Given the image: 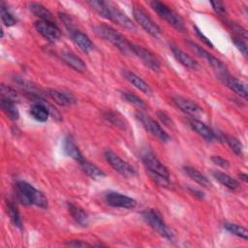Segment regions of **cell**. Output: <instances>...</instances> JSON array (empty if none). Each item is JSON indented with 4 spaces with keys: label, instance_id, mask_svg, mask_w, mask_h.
I'll list each match as a JSON object with an SVG mask.
<instances>
[{
    "label": "cell",
    "instance_id": "cell-17",
    "mask_svg": "<svg viewBox=\"0 0 248 248\" xmlns=\"http://www.w3.org/2000/svg\"><path fill=\"white\" fill-rule=\"evenodd\" d=\"M188 122H189L190 127L197 134H199L201 137H202L205 140L213 141V140H216L217 137H216L215 133L207 125H205L203 122H202L201 120L192 117V118L188 119Z\"/></svg>",
    "mask_w": 248,
    "mask_h": 248
},
{
    "label": "cell",
    "instance_id": "cell-2",
    "mask_svg": "<svg viewBox=\"0 0 248 248\" xmlns=\"http://www.w3.org/2000/svg\"><path fill=\"white\" fill-rule=\"evenodd\" d=\"M95 33L113 45L123 54H132V43H130L122 34L117 32L111 26L105 23H98L94 27Z\"/></svg>",
    "mask_w": 248,
    "mask_h": 248
},
{
    "label": "cell",
    "instance_id": "cell-3",
    "mask_svg": "<svg viewBox=\"0 0 248 248\" xmlns=\"http://www.w3.org/2000/svg\"><path fill=\"white\" fill-rule=\"evenodd\" d=\"M141 160L146 169L151 172L153 177H158L161 183L164 185L168 183L170 173L166 166L150 151H145L141 155Z\"/></svg>",
    "mask_w": 248,
    "mask_h": 248
},
{
    "label": "cell",
    "instance_id": "cell-1",
    "mask_svg": "<svg viewBox=\"0 0 248 248\" xmlns=\"http://www.w3.org/2000/svg\"><path fill=\"white\" fill-rule=\"evenodd\" d=\"M16 195L19 202L24 205H36L44 209L47 207V199L44 193L26 181L16 182Z\"/></svg>",
    "mask_w": 248,
    "mask_h": 248
},
{
    "label": "cell",
    "instance_id": "cell-20",
    "mask_svg": "<svg viewBox=\"0 0 248 248\" xmlns=\"http://www.w3.org/2000/svg\"><path fill=\"white\" fill-rule=\"evenodd\" d=\"M60 57L68 66L73 68L75 71L84 72L86 70V65L82 61V59L71 51H62L60 53Z\"/></svg>",
    "mask_w": 248,
    "mask_h": 248
},
{
    "label": "cell",
    "instance_id": "cell-16",
    "mask_svg": "<svg viewBox=\"0 0 248 248\" xmlns=\"http://www.w3.org/2000/svg\"><path fill=\"white\" fill-rule=\"evenodd\" d=\"M68 32H69L73 42L78 46V48L81 51H83L85 53H88L89 51H91L93 49V43H92V41L83 32L78 30L76 27L71 29V30H69Z\"/></svg>",
    "mask_w": 248,
    "mask_h": 248
},
{
    "label": "cell",
    "instance_id": "cell-37",
    "mask_svg": "<svg viewBox=\"0 0 248 248\" xmlns=\"http://www.w3.org/2000/svg\"><path fill=\"white\" fill-rule=\"evenodd\" d=\"M232 41L234 44V46L240 50V52L246 56L247 55V44H246V40L242 39L238 36H232Z\"/></svg>",
    "mask_w": 248,
    "mask_h": 248
},
{
    "label": "cell",
    "instance_id": "cell-27",
    "mask_svg": "<svg viewBox=\"0 0 248 248\" xmlns=\"http://www.w3.org/2000/svg\"><path fill=\"white\" fill-rule=\"evenodd\" d=\"M212 174L216 180H218L222 185L226 186L227 188H229L231 190H234V189L238 188V186H239V183L237 180H235L234 178H232V176H230L229 174H227L225 172L215 170L212 172Z\"/></svg>",
    "mask_w": 248,
    "mask_h": 248
},
{
    "label": "cell",
    "instance_id": "cell-7",
    "mask_svg": "<svg viewBox=\"0 0 248 248\" xmlns=\"http://www.w3.org/2000/svg\"><path fill=\"white\" fill-rule=\"evenodd\" d=\"M133 16L136 21L146 31L149 35L154 38H158L162 34L161 28L151 19V17L139 6L133 8Z\"/></svg>",
    "mask_w": 248,
    "mask_h": 248
},
{
    "label": "cell",
    "instance_id": "cell-35",
    "mask_svg": "<svg viewBox=\"0 0 248 248\" xmlns=\"http://www.w3.org/2000/svg\"><path fill=\"white\" fill-rule=\"evenodd\" d=\"M104 117L108 121L110 122L111 124H113L114 126H117L121 129H125L126 125H125V122L124 120L119 116L117 115L116 113L112 112V111H107L104 113Z\"/></svg>",
    "mask_w": 248,
    "mask_h": 248
},
{
    "label": "cell",
    "instance_id": "cell-9",
    "mask_svg": "<svg viewBox=\"0 0 248 248\" xmlns=\"http://www.w3.org/2000/svg\"><path fill=\"white\" fill-rule=\"evenodd\" d=\"M108 19L115 22L116 24H118L119 26H121L122 28H124L128 31H136L137 27H136L135 23L117 6L113 5L110 2H108Z\"/></svg>",
    "mask_w": 248,
    "mask_h": 248
},
{
    "label": "cell",
    "instance_id": "cell-29",
    "mask_svg": "<svg viewBox=\"0 0 248 248\" xmlns=\"http://www.w3.org/2000/svg\"><path fill=\"white\" fill-rule=\"evenodd\" d=\"M7 213L11 219V221L13 222V224L21 229L22 227V221H21V218H20V214H19V211L17 209V207L11 202H7Z\"/></svg>",
    "mask_w": 248,
    "mask_h": 248
},
{
    "label": "cell",
    "instance_id": "cell-33",
    "mask_svg": "<svg viewBox=\"0 0 248 248\" xmlns=\"http://www.w3.org/2000/svg\"><path fill=\"white\" fill-rule=\"evenodd\" d=\"M225 139H226V141H227L228 145L232 150V152L235 153L237 156H241L242 155V150H243L241 142L236 138H234L232 136H226Z\"/></svg>",
    "mask_w": 248,
    "mask_h": 248
},
{
    "label": "cell",
    "instance_id": "cell-18",
    "mask_svg": "<svg viewBox=\"0 0 248 248\" xmlns=\"http://www.w3.org/2000/svg\"><path fill=\"white\" fill-rule=\"evenodd\" d=\"M122 75L128 82H130L134 87H136L137 89H139L142 93L147 94V95L152 94V89L150 88L148 83L145 82L140 77H139L135 73H133L131 71H128V70H124L122 72Z\"/></svg>",
    "mask_w": 248,
    "mask_h": 248
},
{
    "label": "cell",
    "instance_id": "cell-25",
    "mask_svg": "<svg viewBox=\"0 0 248 248\" xmlns=\"http://www.w3.org/2000/svg\"><path fill=\"white\" fill-rule=\"evenodd\" d=\"M183 170L191 179H193L195 182H197L201 186H203L205 188H208L211 186L209 179L205 175H203L202 172H200L198 170L189 166L184 167Z\"/></svg>",
    "mask_w": 248,
    "mask_h": 248
},
{
    "label": "cell",
    "instance_id": "cell-12",
    "mask_svg": "<svg viewBox=\"0 0 248 248\" xmlns=\"http://www.w3.org/2000/svg\"><path fill=\"white\" fill-rule=\"evenodd\" d=\"M188 45L190 46V47L201 57H202L212 68H214L215 70H217L220 73H225L228 72L227 71V67L226 65L217 57H215L214 55H212L211 53H209L207 50H205L203 47H202L201 46L197 45L196 43L192 42V41H188L187 42Z\"/></svg>",
    "mask_w": 248,
    "mask_h": 248
},
{
    "label": "cell",
    "instance_id": "cell-11",
    "mask_svg": "<svg viewBox=\"0 0 248 248\" xmlns=\"http://www.w3.org/2000/svg\"><path fill=\"white\" fill-rule=\"evenodd\" d=\"M36 30L47 41L49 42H56L60 39L61 32L60 29L57 27V25L53 21L49 20H38L35 23Z\"/></svg>",
    "mask_w": 248,
    "mask_h": 248
},
{
    "label": "cell",
    "instance_id": "cell-32",
    "mask_svg": "<svg viewBox=\"0 0 248 248\" xmlns=\"http://www.w3.org/2000/svg\"><path fill=\"white\" fill-rule=\"evenodd\" d=\"M0 8H1V9H0V13H1V19H2V22H3L6 26H8V27L15 25L16 22V20L15 16L9 12V10L7 9V7H6V5H5L4 2H1Z\"/></svg>",
    "mask_w": 248,
    "mask_h": 248
},
{
    "label": "cell",
    "instance_id": "cell-41",
    "mask_svg": "<svg viewBox=\"0 0 248 248\" xmlns=\"http://www.w3.org/2000/svg\"><path fill=\"white\" fill-rule=\"evenodd\" d=\"M66 244L69 245V246H73V247H89V246H92L91 244H89L85 241L79 240V239H75V240L68 241V242H66Z\"/></svg>",
    "mask_w": 248,
    "mask_h": 248
},
{
    "label": "cell",
    "instance_id": "cell-4",
    "mask_svg": "<svg viewBox=\"0 0 248 248\" xmlns=\"http://www.w3.org/2000/svg\"><path fill=\"white\" fill-rule=\"evenodd\" d=\"M151 8L158 14L160 17L165 19L169 24H170L177 31L183 32L185 30V25L183 19L177 15L173 10H171L166 4L160 1H151Z\"/></svg>",
    "mask_w": 248,
    "mask_h": 248
},
{
    "label": "cell",
    "instance_id": "cell-14",
    "mask_svg": "<svg viewBox=\"0 0 248 248\" xmlns=\"http://www.w3.org/2000/svg\"><path fill=\"white\" fill-rule=\"evenodd\" d=\"M132 52L136 56H138L148 68L153 71H158L160 69V62L159 60L151 53L149 50L145 49L144 47L132 44Z\"/></svg>",
    "mask_w": 248,
    "mask_h": 248
},
{
    "label": "cell",
    "instance_id": "cell-42",
    "mask_svg": "<svg viewBox=\"0 0 248 248\" xmlns=\"http://www.w3.org/2000/svg\"><path fill=\"white\" fill-rule=\"evenodd\" d=\"M157 115H158V117L160 118V120H161L164 124H166V125H168V126H170V125L172 124L171 119L169 117V115L166 114V112H164V111H162V110H159V111H157Z\"/></svg>",
    "mask_w": 248,
    "mask_h": 248
},
{
    "label": "cell",
    "instance_id": "cell-10",
    "mask_svg": "<svg viewBox=\"0 0 248 248\" xmlns=\"http://www.w3.org/2000/svg\"><path fill=\"white\" fill-rule=\"evenodd\" d=\"M106 202L112 207L132 209L137 205L135 199L117 192H108L105 195Z\"/></svg>",
    "mask_w": 248,
    "mask_h": 248
},
{
    "label": "cell",
    "instance_id": "cell-43",
    "mask_svg": "<svg viewBox=\"0 0 248 248\" xmlns=\"http://www.w3.org/2000/svg\"><path fill=\"white\" fill-rule=\"evenodd\" d=\"M189 191H190L191 193H193V195L197 196V197L200 198V199H202L203 196H204L202 192H201V191H199V190H197V189H195V188H189Z\"/></svg>",
    "mask_w": 248,
    "mask_h": 248
},
{
    "label": "cell",
    "instance_id": "cell-19",
    "mask_svg": "<svg viewBox=\"0 0 248 248\" xmlns=\"http://www.w3.org/2000/svg\"><path fill=\"white\" fill-rule=\"evenodd\" d=\"M46 93L52 101H54L57 105L62 106V107L70 106V105L76 103L75 97L67 92L58 91L55 89H46Z\"/></svg>",
    "mask_w": 248,
    "mask_h": 248
},
{
    "label": "cell",
    "instance_id": "cell-44",
    "mask_svg": "<svg viewBox=\"0 0 248 248\" xmlns=\"http://www.w3.org/2000/svg\"><path fill=\"white\" fill-rule=\"evenodd\" d=\"M239 177H240L242 180H244V181H247V178H248V176H247L246 173H239Z\"/></svg>",
    "mask_w": 248,
    "mask_h": 248
},
{
    "label": "cell",
    "instance_id": "cell-34",
    "mask_svg": "<svg viewBox=\"0 0 248 248\" xmlns=\"http://www.w3.org/2000/svg\"><path fill=\"white\" fill-rule=\"evenodd\" d=\"M122 97L128 103L133 104V105L139 107L140 108H146V104L139 96H137V95H135V94H133L131 92H128V91L122 92Z\"/></svg>",
    "mask_w": 248,
    "mask_h": 248
},
{
    "label": "cell",
    "instance_id": "cell-39",
    "mask_svg": "<svg viewBox=\"0 0 248 248\" xmlns=\"http://www.w3.org/2000/svg\"><path fill=\"white\" fill-rule=\"evenodd\" d=\"M213 10L217 13V14H220V15H224L226 13V9H225V6L222 2L220 1H211L210 2Z\"/></svg>",
    "mask_w": 248,
    "mask_h": 248
},
{
    "label": "cell",
    "instance_id": "cell-30",
    "mask_svg": "<svg viewBox=\"0 0 248 248\" xmlns=\"http://www.w3.org/2000/svg\"><path fill=\"white\" fill-rule=\"evenodd\" d=\"M224 228L232 234H234L244 240H247V238H248V232L242 226L232 224V223H224Z\"/></svg>",
    "mask_w": 248,
    "mask_h": 248
},
{
    "label": "cell",
    "instance_id": "cell-8",
    "mask_svg": "<svg viewBox=\"0 0 248 248\" xmlns=\"http://www.w3.org/2000/svg\"><path fill=\"white\" fill-rule=\"evenodd\" d=\"M105 158L109 166L119 174L125 177H133L134 175H136L135 169L111 150H107L105 152Z\"/></svg>",
    "mask_w": 248,
    "mask_h": 248
},
{
    "label": "cell",
    "instance_id": "cell-15",
    "mask_svg": "<svg viewBox=\"0 0 248 248\" xmlns=\"http://www.w3.org/2000/svg\"><path fill=\"white\" fill-rule=\"evenodd\" d=\"M172 101L175 104V106L182 110L183 112L192 115V116H197L202 112V108L195 102L186 99L181 96H173Z\"/></svg>",
    "mask_w": 248,
    "mask_h": 248
},
{
    "label": "cell",
    "instance_id": "cell-22",
    "mask_svg": "<svg viewBox=\"0 0 248 248\" xmlns=\"http://www.w3.org/2000/svg\"><path fill=\"white\" fill-rule=\"evenodd\" d=\"M63 151L64 153L73 158L74 160H76L78 163H79L80 161H82L84 158L79 150V148L78 147V145L75 143V141L73 140V139L71 137H66L63 140Z\"/></svg>",
    "mask_w": 248,
    "mask_h": 248
},
{
    "label": "cell",
    "instance_id": "cell-23",
    "mask_svg": "<svg viewBox=\"0 0 248 248\" xmlns=\"http://www.w3.org/2000/svg\"><path fill=\"white\" fill-rule=\"evenodd\" d=\"M68 209L72 218L75 220V222L78 225L81 227H86L88 225V220H89L88 215L80 206L71 202V203H68Z\"/></svg>",
    "mask_w": 248,
    "mask_h": 248
},
{
    "label": "cell",
    "instance_id": "cell-5",
    "mask_svg": "<svg viewBox=\"0 0 248 248\" xmlns=\"http://www.w3.org/2000/svg\"><path fill=\"white\" fill-rule=\"evenodd\" d=\"M143 220L150 226L158 234L161 236L171 240L173 238V232L167 226V224L163 221L160 214L154 209H146L142 213Z\"/></svg>",
    "mask_w": 248,
    "mask_h": 248
},
{
    "label": "cell",
    "instance_id": "cell-31",
    "mask_svg": "<svg viewBox=\"0 0 248 248\" xmlns=\"http://www.w3.org/2000/svg\"><path fill=\"white\" fill-rule=\"evenodd\" d=\"M88 5L101 16L108 19V2L100 1V0H91L87 2Z\"/></svg>",
    "mask_w": 248,
    "mask_h": 248
},
{
    "label": "cell",
    "instance_id": "cell-24",
    "mask_svg": "<svg viewBox=\"0 0 248 248\" xmlns=\"http://www.w3.org/2000/svg\"><path fill=\"white\" fill-rule=\"evenodd\" d=\"M78 164L80 165V167L83 170V171L89 177H91L93 179H99V178H103V177L106 176V173L100 168H98L96 165L88 162L85 159L80 161Z\"/></svg>",
    "mask_w": 248,
    "mask_h": 248
},
{
    "label": "cell",
    "instance_id": "cell-36",
    "mask_svg": "<svg viewBox=\"0 0 248 248\" xmlns=\"http://www.w3.org/2000/svg\"><path fill=\"white\" fill-rule=\"evenodd\" d=\"M1 97L12 100L14 102H16V100H17L16 92L5 84L1 85Z\"/></svg>",
    "mask_w": 248,
    "mask_h": 248
},
{
    "label": "cell",
    "instance_id": "cell-38",
    "mask_svg": "<svg viewBox=\"0 0 248 248\" xmlns=\"http://www.w3.org/2000/svg\"><path fill=\"white\" fill-rule=\"evenodd\" d=\"M210 159L215 165H217V166H219L223 169H228L230 167V163L226 159H224L223 157H220V156L216 155V156H212Z\"/></svg>",
    "mask_w": 248,
    "mask_h": 248
},
{
    "label": "cell",
    "instance_id": "cell-26",
    "mask_svg": "<svg viewBox=\"0 0 248 248\" xmlns=\"http://www.w3.org/2000/svg\"><path fill=\"white\" fill-rule=\"evenodd\" d=\"M1 108L11 120L16 121L18 119L19 112L16 106V102L1 97Z\"/></svg>",
    "mask_w": 248,
    "mask_h": 248
},
{
    "label": "cell",
    "instance_id": "cell-28",
    "mask_svg": "<svg viewBox=\"0 0 248 248\" xmlns=\"http://www.w3.org/2000/svg\"><path fill=\"white\" fill-rule=\"evenodd\" d=\"M30 12L38 16L42 20H49L52 21V15L51 13L43 5L39 3H30L29 4Z\"/></svg>",
    "mask_w": 248,
    "mask_h": 248
},
{
    "label": "cell",
    "instance_id": "cell-40",
    "mask_svg": "<svg viewBox=\"0 0 248 248\" xmlns=\"http://www.w3.org/2000/svg\"><path fill=\"white\" fill-rule=\"evenodd\" d=\"M194 29H195V32H196L197 36H198L206 46H210V47H213V44L210 42V40H209L197 26H194Z\"/></svg>",
    "mask_w": 248,
    "mask_h": 248
},
{
    "label": "cell",
    "instance_id": "cell-13",
    "mask_svg": "<svg viewBox=\"0 0 248 248\" xmlns=\"http://www.w3.org/2000/svg\"><path fill=\"white\" fill-rule=\"evenodd\" d=\"M219 78L235 94L240 96L243 99H247L248 96V91L246 84L243 83L241 80L237 79L234 77H232L228 72L225 73H220L219 74Z\"/></svg>",
    "mask_w": 248,
    "mask_h": 248
},
{
    "label": "cell",
    "instance_id": "cell-21",
    "mask_svg": "<svg viewBox=\"0 0 248 248\" xmlns=\"http://www.w3.org/2000/svg\"><path fill=\"white\" fill-rule=\"evenodd\" d=\"M171 51L173 56L175 57V59L182 64L184 67L191 69V70H196L199 67L198 62L189 54L185 53L183 50H181L180 48L176 47L175 46H171Z\"/></svg>",
    "mask_w": 248,
    "mask_h": 248
},
{
    "label": "cell",
    "instance_id": "cell-6",
    "mask_svg": "<svg viewBox=\"0 0 248 248\" xmlns=\"http://www.w3.org/2000/svg\"><path fill=\"white\" fill-rule=\"evenodd\" d=\"M136 118L140 122L142 127L148 133H150L152 136L157 138L159 140H161L163 142L170 140V136L168 135V133L160 126V124L158 122H156L150 116L138 111V112H136Z\"/></svg>",
    "mask_w": 248,
    "mask_h": 248
}]
</instances>
